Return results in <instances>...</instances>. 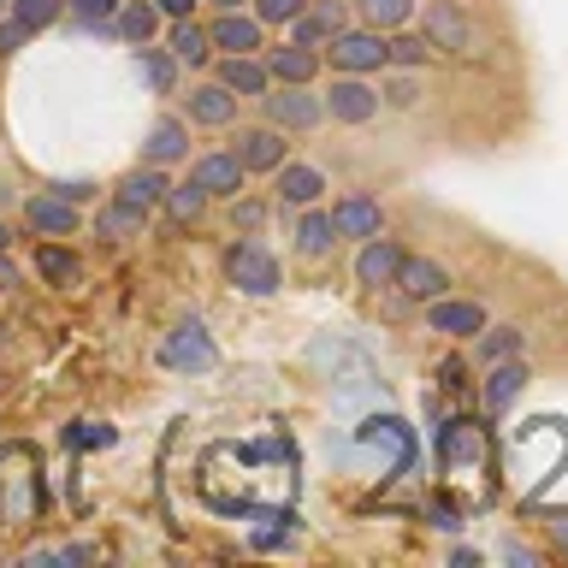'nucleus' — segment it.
Listing matches in <instances>:
<instances>
[{
  "label": "nucleus",
  "mask_w": 568,
  "mask_h": 568,
  "mask_svg": "<svg viewBox=\"0 0 568 568\" xmlns=\"http://www.w3.org/2000/svg\"><path fill=\"white\" fill-rule=\"evenodd\" d=\"M225 284L243 296H278L284 291V266L261 237H231L225 243Z\"/></svg>",
  "instance_id": "nucleus-1"
},
{
  "label": "nucleus",
  "mask_w": 568,
  "mask_h": 568,
  "mask_svg": "<svg viewBox=\"0 0 568 568\" xmlns=\"http://www.w3.org/2000/svg\"><path fill=\"white\" fill-rule=\"evenodd\" d=\"M154 362L166 367V373H184V379H202V373L220 367V344H213V332H207V320H178V326L160 337V349H154Z\"/></svg>",
  "instance_id": "nucleus-2"
},
{
  "label": "nucleus",
  "mask_w": 568,
  "mask_h": 568,
  "mask_svg": "<svg viewBox=\"0 0 568 568\" xmlns=\"http://www.w3.org/2000/svg\"><path fill=\"white\" fill-rule=\"evenodd\" d=\"M420 36H426V48L450 53V60H474L479 53V30H474V18H468L462 0H426Z\"/></svg>",
  "instance_id": "nucleus-3"
},
{
  "label": "nucleus",
  "mask_w": 568,
  "mask_h": 568,
  "mask_svg": "<svg viewBox=\"0 0 568 568\" xmlns=\"http://www.w3.org/2000/svg\"><path fill=\"white\" fill-rule=\"evenodd\" d=\"M261 113H266V124H278V131L308 136L326 124V101L314 95V83H273L261 95Z\"/></svg>",
  "instance_id": "nucleus-4"
},
{
  "label": "nucleus",
  "mask_w": 568,
  "mask_h": 568,
  "mask_svg": "<svg viewBox=\"0 0 568 568\" xmlns=\"http://www.w3.org/2000/svg\"><path fill=\"white\" fill-rule=\"evenodd\" d=\"M320 101H326V119L349 124V131H355V124H373V119H379V106H385L379 83H367L362 71H332V83L320 89Z\"/></svg>",
  "instance_id": "nucleus-5"
},
{
  "label": "nucleus",
  "mask_w": 568,
  "mask_h": 568,
  "mask_svg": "<svg viewBox=\"0 0 568 568\" xmlns=\"http://www.w3.org/2000/svg\"><path fill=\"white\" fill-rule=\"evenodd\" d=\"M231 154L243 160L248 178H273L284 160H291V131H278V124H231Z\"/></svg>",
  "instance_id": "nucleus-6"
},
{
  "label": "nucleus",
  "mask_w": 568,
  "mask_h": 568,
  "mask_svg": "<svg viewBox=\"0 0 568 568\" xmlns=\"http://www.w3.org/2000/svg\"><path fill=\"white\" fill-rule=\"evenodd\" d=\"M320 60L332 71H362V78H373V71H385V30L344 24L326 48H320Z\"/></svg>",
  "instance_id": "nucleus-7"
},
{
  "label": "nucleus",
  "mask_w": 568,
  "mask_h": 568,
  "mask_svg": "<svg viewBox=\"0 0 568 568\" xmlns=\"http://www.w3.org/2000/svg\"><path fill=\"white\" fill-rule=\"evenodd\" d=\"M355 444H362L367 456H385L390 474H408V468H415V433H408L397 415H367L362 426H355Z\"/></svg>",
  "instance_id": "nucleus-8"
},
{
  "label": "nucleus",
  "mask_w": 568,
  "mask_h": 568,
  "mask_svg": "<svg viewBox=\"0 0 568 568\" xmlns=\"http://www.w3.org/2000/svg\"><path fill=\"white\" fill-rule=\"evenodd\" d=\"M243 113V101L231 95V89L220 78H202V83H190V95H184V119L195 124V131H231Z\"/></svg>",
  "instance_id": "nucleus-9"
},
{
  "label": "nucleus",
  "mask_w": 568,
  "mask_h": 568,
  "mask_svg": "<svg viewBox=\"0 0 568 568\" xmlns=\"http://www.w3.org/2000/svg\"><path fill=\"white\" fill-rule=\"evenodd\" d=\"M24 225H30V237H78L83 207L65 202V195H53V190H30L24 195Z\"/></svg>",
  "instance_id": "nucleus-10"
},
{
  "label": "nucleus",
  "mask_w": 568,
  "mask_h": 568,
  "mask_svg": "<svg viewBox=\"0 0 568 568\" xmlns=\"http://www.w3.org/2000/svg\"><path fill=\"white\" fill-rule=\"evenodd\" d=\"M195 131V124L184 119V113H160L154 124H149V131H142V160H149V166H190V136Z\"/></svg>",
  "instance_id": "nucleus-11"
},
{
  "label": "nucleus",
  "mask_w": 568,
  "mask_h": 568,
  "mask_svg": "<svg viewBox=\"0 0 568 568\" xmlns=\"http://www.w3.org/2000/svg\"><path fill=\"white\" fill-rule=\"evenodd\" d=\"M397 266H403L397 237H385V231L362 237V248H355V284H362V291H390V284H397Z\"/></svg>",
  "instance_id": "nucleus-12"
},
{
  "label": "nucleus",
  "mask_w": 568,
  "mask_h": 568,
  "mask_svg": "<svg viewBox=\"0 0 568 568\" xmlns=\"http://www.w3.org/2000/svg\"><path fill=\"white\" fill-rule=\"evenodd\" d=\"M166 184H172L166 166H149V160H136V166L124 172V178H119V184L106 190V195H113L119 207L142 213V220H154V213H160V195H166Z\"/></svg>",
  "instance_id": "nucleus-13"
},
{
  "label": "nucleus",
  "mask_w": 568,
  "mask_h": 568,
  "mask_svg": "<svg viewBox=\"0 0 568 568\" xmlns=\"http://www.w3.org/2000/svg\"><path fill=\"white\" fill-rule=\"evenodd\" d=\"M213 78H220L237 101H261L266 89H273V71H266L261 53H213Z\"/></svg>",
  "instance_id": "nucleus-14"
},
{
  "label": "nucleus",
  "mask_w": 568,
  "mask_h": 568,
  "mask_svg": "<svg viewBox=\"0 0 568 568\" xmlns=\"http://www.w3.org/2000/svg\"><path fill=\"white\" fill-rule=\"evenodd\" d=\"M207 42H213V53H261V48H266V24H261L248 7L213 12V18H207Z\"/></svg>",
  "instance_id": "nucleus-15"
},
{
  "label": "nucleus",
  "mask_w": 568,
  "mask_h": 568,
  "mask_svg": "<svg viewBox=\"0 0 568 568\" xmlns=\"http://www.w3.org/2000/svg\"><path fill=\"white\" fill-rule=\"evenodd\" d=\"M190 178L202 184L213 202H231L243 184H248V172H243V160L231 154V149H207V154H190Z\"/></svg>",
  "instance_id": "nucleus-16"
},
{
  "label": "nucleus",
  "mask_w": 568,
  "mask_h": 568,
  "mask_svg": "<svg viewBox=\"0 0 568 568\" xmlns=\"http://www.w3.org/2000/svg\"><path fill=\"white\" fill-rule=\"evenodd\" d=\"M320 195H326V172L308 166V160H284L273 172V207L291 213V207H314Z\"/></svg>",
  "instance_id": "nucleus-17"
},
{
  "label": "nucleus",
  "mask_w": 568,
  "mask_h": 568,
  "mask_svg": "<svg viewBox=\"0 0 568 568\" xmlns=\"http://www.w3.org/2000/svg\"><path fill=\"white\" fill-rule=\"evenodd\" d=\"M131 71H136V83L149 89V95H178V83H184V65L172 60V48H154V42H142L131 48Z\"/></svg>",
  "instance_id": "nucleus-18"
},
{
  "label": "nucleus",
  "mask_w": 568,
  "mask_h": 568,
  "mask_svg": "<svg viewBox=\"0 0 568 568\" xmlns=\"http://www.w3.org/2000/svg\"><path fill=\"white\" fill-rule=\"evenodd\" d=\"M36 278L53 284V291H78L83 284V255L65 237H42L36 243Z\"/></svg>",
  "instance_id": "nucleus-19"
},
{
  "label": "nucleus",
  "mask_w": 568,
  "mask_h": 568,
  "mask_svg": "<svg viewBox=\"0 0 568 568\" xmlns=\"http://www.w3.org/2000/svg\"><path fill=\"white\" fill-rule=\"evenodd\" d=\"M166 48L184 71H207L213 65V42H207V24L202 18H166Z\"/></svg>",
  "instance_id": "nucleus-20"
},
{
  "label": "nucleus",
  "mask_w": 568,
  "mask_h": 568,
  "mask_svg": "<svg viewBox=\"0 0 568 568\" xmlns=\"http://www.w3.org/2000/svg\"><path fill=\"white\" fill-rule=\"evenodd\" d=\"M266 71H273V83H314L320 78V48H302V42H278V48H261Z\"/></svg>",
  "instance_id": "nucleus-21"
},
{
  "label": "nucleus",
  "mask_w": 568,
  "mask_h": 568,
  "mask_svg": "<svg viewBox=\"0 0 568 568\" xmlns=\"http://www.w3.org/2000/svg\"><path fill=\"white\" fill-rule=\"evenodd\" d=\"M332 225H337V237H373V231H385V207L373 202V195H337L332 202Z\"/></svg>",
  "instance_id": "nucleus-22"
},
{
  "label": "nucleus",
  "mask_w": 568,
  "mask_h": 568,
  "mask_svg": "<svg viewBox=\"0 0 568 568\" xmlns=\"http://www.w3.org/2000/svg\"><path fill=\"white\" fill-rule=\"evenodd\" d=\"M397 291H403L408 302L450 296V273H444L438 261H426V255H403V266H397Z\"/></svg>",
  "instance_id": "nucleus-23"
},
{
  "label": "nucleus",
  "mask_w": 568,
  "mask_h": 568,
  "mask_svg": "<svg viewBox=\"0 0 568 568\" xmlns=\"http://www.w3.org/2000/svg\"><path fill=\"white\" fill-rule=\"evenodd\" d=\"M426 326L444 332V337H474L486 326V308H479V302H456V296H433L426 302Z\"/></svg>",
  "instance_id": "nucleus-24"
},
{
  "label": "nucleus",
  "mask_w": 568,
  "mask_h": 568,
  "mask_svg": "<svg viewBox=\"0 0 568 568\" xmlns=\"http://www.w3.org/2000/svg\"><path fill=\"white\" fill-rule=\"evenodd\" d=\"M166 30V18H160L154 0H119V12H113V36L124 48H142V42H154V36Z\"/></svg>",
  "instance_id": "nucleus-25"
},
{
  "label": "nucleus",
  "mask_w": 568,
  "mask_h": 568,
  "mask_svg": "<svg viewBox=\"0 0 568 568\" xmlns=\"http://www.w3.org/2000/svg\"><path fill=\"white\" fill-rule=\"evenodd\" d=\"M337 243H344V237H337V225H332V207H320V202L302 207V220H296V255L302 261H326Z\"/></svg>",
  "instance_id": "nucleus-26"
},
{
  "label": "nucleus",
  "mask_w": 568,
  "mask_h": 568,
  "mask_svg": "<svg viewBox=\"0 0 568 568\" xmlns=\"http://www.w3.org/2000/svg\"><path fill=\"white\" fill-rule=\"evenodd\" d=\"M160 207H166V220H172L178 231H190V225H202V220H207L213 195L195 184V178H178V184H166V195H160Z\"/></svg>",
  "instance_id": "nucleus-27"
},
{
  "label": "nucleus",
  "mask_w": 568,
  "mask_h": 568,
  "mask_svg": "<svg viewBox=\"0 0 568 568\" xmlns=\"http://www.w3.org/2000/svg\"><path fill=\"white\" fill-rule=\"evenodd\" d=\"M521 385H527V367L515 362H491V373H486V385H479V397H486V415H509V403L521 397Z\"/></svg>",
  "instance_id": "nucleus-28"
},
{
  "label": "nucleus",
  "mask_w": 568,
  "mask_h": 568,
  "mask_svg": "<svg viewBox=\"0 0 568 568\" xmlns=\"http://www.w3.org/2000/svg\"><path fill=\"white\" fill-rule=\"evenodd\" d=\"M266 220H273V202H266V195L237 190V195L225 202V231H231V237H261Z\"/></svg>",
  "instance_id": "nucleus-29"
},
{
  "label": "nucleus",
  "mask_w": 568,
  "mask_h": 568,
  "mask_svg": "<svg viewBox=\"0 0 568 568\" xmlns=\"http://www.w3.org/2000/svg\"><path fill=\"white\" fill-rule=\"evenodd\" d=\"M438 450H444V462L468 468V462L486 456V438H479V426H474V420H450V426H438Z\"/></svg>",
  "instance_id": "nucleus-30"
},
{
  "label": "nucleus",
  "mask_w": 568,
  "mask_h": 568,
  "mask_svg": "<svg viewBox=\"0 0 568 568\" xmlns=\"http://www.w3.org/2000/svg\"><path fill=\"white\" fill-rule=\"evenodd\" d=\"M142 225H149V220L131 213V207H119L113 195H106V207L95 213V237L101 243H131V237H142Z\"/></svg>",
  "instance_id": "nucleus-31"
},
{
  "label": "nucleus",
  "mask_w": 568,
  "mask_h": 568,
  "mask_svg": "<svg viewBox=\"0 0 568 568\" xmlns=\"http://www.w3.org/2000/svg\"><path fill=\"white\" fill-rule=\"evenodd\" d=\"M291 539H296V515L291 509H261L255 527H248V545H255V550H278Z\"/></svg>",
  "instance_id": "nucleus-32"
},
{
  "label": "nucleus",
  "mask_w": 568,
  "mask_h": 568,
  "mask_svg": "<svg viewBox=\"0 0 568 568\" xmlns=\"http://www.w3.org/2000/svg\"><path fill=\"white\" fill-rule=\"evenodd\" d=\"M349 7L355 12H362V24L367 30H403L408 24V18H415V0H349Z\"/></svg>",
  "instance_id": "nucleus-33"
},
{
  "label": "nucleus",
  "mask_w": 568,
  "mask_h": 568,
  "mask_svg": "<svg viewBox=\"0 0 568 568\" xmlns=\"http://www.w3.org/2000/svg\"><path fill=\"white\" fill-rule=\"evenodd\" d=\"M521 349H527V332H521V326H491V332L479 326L474 355H479L486 367H491V362H509V355H521Z\"/></svg>",
  "instance_id": "nucleus-34"
},
{
  "label": "nucleus",
  "mask_w": 568,
  "mask_h": 568,
  "mask_svg": "<svg viewBox=\"0 0 568 568\" xmlns=\"http://www.w3.org/2000/svg\"><path fill=\"white\" fill-rule=\"evenodd\" d=\"M7 12H12L30 36H42V30H53V24L65 18V0H7Z\"/></svg>",
  "instance_id": "nucleus-35"
},
{
  "label": "nucleus",
  "mask_w": 568,
  "mask_h": 568,
  "mask_svg": "<svg viewBox=\"0 0 568 568\" xmlns=\"http://www.w3.org/2000/svg\"><path fill=\"white\" fill-rule=\"evenodd\" d=\"M113 12L119 0H65V18H78L83 36H113Z\"/></svg>",
  "instance_id": "nucleus-36"
},
{
  "label": "nucleus",
  "mask_w": 568,
  "mask_h": 568,
  "mask_svg": "<svg viewBox=\"0 0 568 568\" xmlns=\"http://www.w3.org/2000/svg\"><path fill=\"white\" fill-rule=\"evenodd\" d=\"M426 60H433V48H426V36H408V30H390V36H385V65L420 71Z\"/></svg>",
  "instance_id": "nucleus-37"
},
{
  "label": "nucleus",
  "mask_w": 568,
  "mask_h": 568,
  "mask_svg": "<svg viewBox=\"0 0 568 568\" xmlns=\"http://www.w3.org/2000/svg\"><path fill=\"white\" fill-rule=\"evenodd\" d=\"M65 444H71V450H113L119 426L113 420H71L65 426Z\"/></svg>",
  "instance_id": "nucleus-38"
},
{
  "label": "nucleus",
  "mask_w": 568,
  "mask_h": 568,
  "mask_svg": "<svg viewBox=\"0 0 568 568\" xmlns=\"http://www.w3.org/2000/svg\"><path fill=\"white\" fill-rule=\"evenodd\" d=\"M302 7H308V0H248V12H255L266 30H284V24H291V18H296Z\"/></svg>",
  "instance_id": "nucleus-39"
},
{
  "label": "nucleus",
  "mask_w": 568,
  "mask_h": 568,
  "mask_svg": "<svg viewBox=\"0 0 568 568\" xmlns=\"http://www.w3.org/2000/svg\"><path fill=\"white\" fill-rule=\"evenodd\" d=\"M379 101H385V106H415V101H420L415 71H403V65H397V78H385V83H379Z\"/></svg>",
  "instance_id": "nucleus-40"
},
{
  "label": "nucleus",
  "mask_w": 568,
  "mask_h": 568,
  "mask_svg": "<svg viewBox=\"0 0 568 568\" xmlns=\"http://www.w3.org/2000/svg\"><path fill=\"white\" fill-rule=\"evenodd\" d=\"M42 190H53V195H65V202H78V207H83V202H95V190H101V184H95V178H48Z\"/></svg>",
  "instance_id": "nucleus-41"
},
{
  "label": "nucleus",
  "mask_w": 568,
  "mask_h": 568,
  "mask_svg": "<svg viewBox=\"0 0 568 568\" xmlns=\"http://www.w3.org/2000/svg\"><path fill=\"white\" fill-rule=\"evenodd\" d=\"M24 42H30V30L18 24L12 12H0V60H12V53H24Z\"/></svg>",
  "instance_id": "nucleus-42"
},
{
  "label": "nucleus",
  "mask_w": 568,
  "mask_h": 568,
  "mask_svg": "<svg viewBox=\"0 0 568 568\" xmlns=\"http://www.w3.org/2000/svg\"><path fill=\"white\" fill-rule=\"evenodd\" d=\"M18 284H24V273H18V261H12V248H0V296H12Z\"/></svg>",
  "instance_id": "nucleus-43"
},
{
  "label": "nucleus",
  "mask_w": 568,
  "mask_h": 568,
  "mask_svg": "<svg viewBox=\"0 0 568 568\" xmlns=\"http://www.w3.org/2000/svg\"><path fill=\"white\" fill-rule=\"evenodd\" d=\"M426 515H433V527H438V532H456V527H462V521H456V509L444 504V497H433V504H426Z\"/></svg>",
  "instance_id": "nucleus-44"
},
{
  "label": "nucleus",
  "mask_w": 568,
  "mask_h": 568,
  "mask_svg": "<svg viewBox=\"0 0 568 568\" xmlns=\"http://www.w3.org/2000/svg\"><path fill=\"white\" fill-rule=\"evenodd\" d=\"M438 385H444V390H462V385H468V367H462V362H444V367H438Z\"/></svg>",
  "instance_id": "nucleus-45"
},
{
  "label": "nucleus",
  "mask_w": 568,
  "mask_h": 568,
  "mask_svg": "<svg viewBox=\"0 0 568 568\" xmlns=\"http://www.w3.org/2000/svg\"><path fill=\"white\" fill-rule=\"evenodd\" d=\"M154 7H160V18H195L202 0H154Z\"/></svg>",
  "instance_id": "nucleus-46"
},
{
  "label": "nucleus",
  "mask_w": 568,
  "mask_h": 568,
  "mask_svg": "<svg viewBox=\"0 0 568 568\" xmlns=\"http://www.w3.org/2000/svg\"><path fill=\"white\" fill-rule=\"evenodd\" d=\"M550 545H557L562 557H568V515H562V521H550Z\"/></svg>",
  "instance_id": "nucleus-47"
},
{
  "label": "nucleus",
  "mask_w": 568,
  "mask_h": 568,
  "mask_svg": "<svg viewBox=\"0 0 568 568\" xmlns=\"http://www.w3.org/2000/svg\"><path fill=\"white\" fill-rule=\"evenodd\" d=\"M504 557H509V562H539V550H527V545H504Z\"/></svg>",
  "instance_id": "nucleus-48"
},
{
  "label": "nucleus",
  "mask_w": 568,
  "mask_h": 568,
  "mask_svg": "<svg viewBox=\"0 0 568 568\" xmlns=\"http://www.w3.org/2000/svg\"><path fill=\"white\" fill-rule=\"evenodd\" d=\"M207 12H237V7H248V0H202Z\"/></svg>",
  "instance_id": "nucleus-49"
},
{
  "label": "nucleus",
  "mask_w": 568,
  "mask_h": 568,
  "mask_svg": "<svg viewBox=\"0 0 568 568\" xmlns=\"http://www.w3.org/2000/svg\"><path fill=\"white\" fill-rule=\"evenodd\" d=\"M12 202H18V190H12V184H7V178H0V213H7V207H12Z\"/></svg>",
  "instance_id": "nucleus-50"
},
{
  "label": "nucleus",
  "mask_w": 568,
  "mask_h": 568,
  "mask_svg": "<svg viewBox=\"0 0 568 568\" xmlns=\"http://www.w3.org/2000/svg\"><path fill=\"white\" fill-rule=\"evenodd\" d=\"M0 248H12V225H7V213H0Z\"/></svg>",
  "instance_id": "nucleus-51"
},
{
  "label": "nucleus",
  "mask_w": 568,
  "mask_h": 568,
  "mask_svg": "<svg viewBox=\"0 0 568 568\" xmlns=\"http://www.w3.org/2000/svg\"><path fill=\"white\" fill-rule=\"evenodd\" d=\"M0 390H7V373H0Z\"/></svg>",
  "instance_id": "nucleus-52"
},
{
  "label": "nucleus",
  "mask_w": 568,
  "mask_h": 568,
  "mask_svg": "<svg viewBox=\"0 0 568 568\" xmlns=\"http://www.w3.org/2000/svg\"><path fill=\"white\" fill-rule=\"evenodd\" d=\"M0 12H7V0H0Z\"/></svg>",
  "instance_id": "nucleus-53"
}]
</instances>
